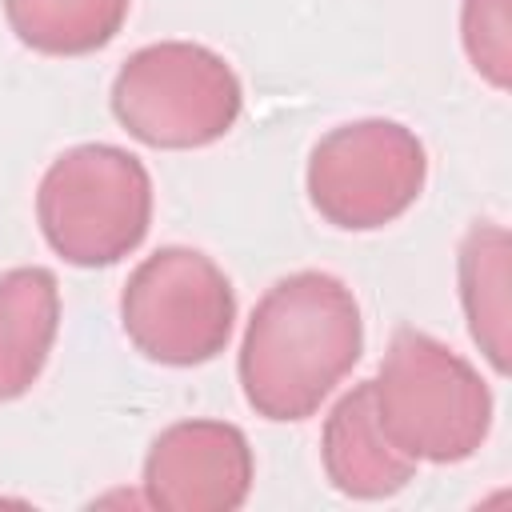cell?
Instances as JSON below:
<instances>
[{"label": "cell", "mask_w": 512, "mask_h": 512, "mask_svg": "<svg viewBox=\"0 0 512 512\" xmlns=\"http://www.w3.org/2000/svg\"><path fill=\"white\" fill-rule=\"evenodd\" d=\"M364 352L352 288L332 272H292L252 308L240 344V388L264 420H308Z\"/></svg>", "instance_id": "obj_1"}, {"label": "cell", "mask_w": 512, "mask_h": 512, "mask_svg": "<svg viewBox=\"0 0 512 512\" xmlns=\"http://www.w3.org/2000/svg\"><path fill=\"white\" fill-rule=\"evenodd\" d=\"M384 436L416 464H460L492 428V392L480 372L428 332L400 328L372 380Z\"/></svg>", "instance_id": "obj_2"}, {"label": "cell", "mask_w": 512, "mask_h": 512, "mask_svg": "<svg viewBox=\"0 0 512 512\" xmlns=\"http://www.w3.org/2000/svg\"><path fill=\"white\" fill-rule=\"evenodd\" d=\"M36 220L56 256L76 268H108L148 236L152 176L116 144H76L48 164Z\"/></svg>", "instance_id": "obj_3"}, {"label": "cell", "mask_w": 512, "mask_h": 512, "mask_svg": "<svg viewBox=\"0 0 512 512\" xmlns=\"http://www.w3.org/2000/svg\"><path fill=\"white\" fill-rule=\"evenodd\" d=\"M244 108L232 64L188 40H160L132 52L112 80V116L148 148H204L232 132Z\"/></svg>", "instance_id": "obj_4"}, {"label": "cell", "mask_w": 512, "mask_h": 512, "mask_svg": "<svg viewBox=\"0 0 512 512\" xmlns=\"http://www.w3.org/2000/svg\"><path fill=\"white\" fill-rule=\"evenodd\" d=\"M120 324L140 356L168 368H192L228 348L236 296L212 256L168 244L144 256L128 276Z\"/></svg>", "instance_id": "obj_5"}, {"label": "cell", "mask_w": 512, "mask_h": 512, "mask_svg": "<svg viewBox=\"0 0 512 512\" xmlns=\"http://www.w3.org/2000/svg\"><path fill=\"white\" fill-rule=\"evenodd\" d=\"M428 156L396 120H352L316 140L308 156V200L344 232H372L404 216L424 192Z\"/></svg>", "instance_id": "obj_6"}, {"label": "cell", "mask_w": 512, "mask_h": 512, "mask_svg": "<svg viewBox=\"0 0 512 512\" xmlns=\"http://www.w3.org/2000/svg\"><path fill=\"white\" fill-rule=\"evenodd\" d=\"M252 472V448L236 424L180 420L144 456V500L160 512H236Z\"/></svg>", "instance_id": "obj_7"}, {"label": "cell", "mask_w": 512, "mask_h": 512, "mask_svg": "<svg viewBox=\"0 0 512 512\" xmlns=\"http://www.w3.org/2000/svg\"><path fill=\"white\" fill-rule=\"evenodd\" d=\"M320 460L336 492L352 500H384L408 488L416 476V460L404 456L380 428L372 404V380H360L352 392L336 400L324 420Z\"/></svg>", "instance_id": "obj_8"}, {"label": "cell", "mask_w": 512, "mask_h": 512, "mask_svg": "<svg viewBox=\"0 0 512 512\" xmlns=\"http://www.w3.org/2000/svg\"><path fill=\"white\" fill-rule=\"evenodd\" d=\"M60 332V284L48 268H12L0 276V400L24 396Z\"/></svg>", "instance_id": "obj_9"}, {"label": "cell", "mask_w": 512, "mask_h": 512, "mask_svg": "<svg viewBox=\"0 0 512 512\" xmlns=\"http://www.w3.org/2000/svg\"><path fill=\"white\" fill-rule=\"evenodd\" d=\"M508 256H512V240L500 224H472L456 252L460 304L468 316V332L500 376L508 372V320H512Z\"/></svg>", "instance_id": "obj_10"}, {"label": "cell", "mask_w": 512, "mask_h": 512, "mask_svg": "<svg viewBox=\"0 0 512 512\" xmlns=\"http://www.w3.org/2000/svg\"><path fill=\"white\" fill-rule=\"evenodd\" d=\"M132 0H4L8 28L44 56H88L128 20Z\"/></svg>", "instance_id": "obj_11"}, {"label": "cell", "mask_w": 512, "mask_h": 512, "mask_svg": "<svg viewBox=\"0 0 512 512\" xmlns=\"http://www.w3.org/2000/svg\"><path fill=\"white\" fill-rule=\"evenodd\" d=\"M512 0H464L460 8V40L472 68L492 84L508 88L512 80Z\"/></svg>", "instance_id": "obj_12"}]
</instances>
